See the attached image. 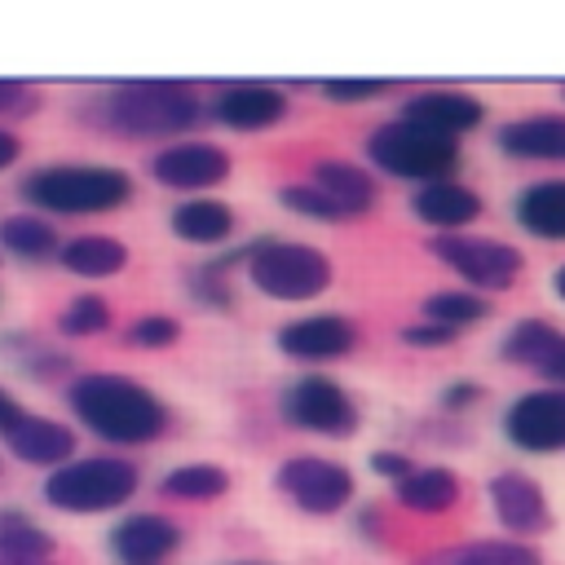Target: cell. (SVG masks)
I'll list each match as a JSON object with an SVG mask.
<instances>
[{
    "label": "cell",
    "mask_w": 565,
    "mask_h": 565,
    "mask_svg": "<svg viewBox=\"0 0 565 565\" xmlns=\"http://www.w3.org/2000/svg\"><path fill=\"white\" fill-rule=\"evenodd\" d=\"M393 499L406 508V512H419V516H441L459 503V477L450 468H415L411 477H402L393 486Z\"/></svg>",
    "instance_id": "obj_24"
},
{
    "label": "cell",
    "mask_w": 565,
    "mask_h": 565,
    "mask_svg": "<svg viewBox=\"0 0 565 565\" xmlns=\"http://www.w3.org/2000/svg\"><path fill=\"white\" fill-rule=\"evenodd\" d=\"M561 97H565V84H561Z\"/></svg>",
    "instance_id": "obj_46"
},
{
    "label": "cell",
    "mask_w": 565,
    "mask_h": 565,
    "mask_svg": "<svg viewBox=\"0 0 565 565\" xmlns=\"http://www.w3.org/2000/svg\"><path fill=\"white\" fill-rule=\"evenodd\" d=\"M22 199L53 216H97L132 199V177L110 163H44L22 177Z\"/></svg>",
    "instance_id": "obj_2"
},
{
    "label": "cell",
    "mask_w": 565,
    "mask_h": 565,
    "mask_svg": "<svg viewBox=\"0 0 565 565\" xmlns=\"http://www.w3.org/2000/svg\"><path fill=\"white\" fill-rule=\"evenodd\" d=\"M552 287H556V296H561V300H565V265H561V269H556V278H552Z\"/></svg>",
    "instance_id": "obj_43"
},
{
    "label": "cell",
    "mask_w": 565,
    "mask_h": 565,
    "mask_svg": "<svg viewBox=\"0 0 565 565\" xmlns=\"http://www.w3.org/2000/svg\"><path fill=\"white\" fill-rule=\"evenodd\" d=\"M353 344H358V327L340 313H309L278 327V353L291 362H335L353 353Z\"/></svg>",
    "instance_id": "obj_13"
},
{
    "label": "cell",
    "mask_w": 565,
    "mask_h": 565,
    "mask_svg": "<svg viewBox=\"0 0 565 565\" xmlns=\"http://www.w3.org/2000/svg\"><path fill=\"white\" fill-rule=\"evenodd\" d=\"M234 565H260V561H234Z\"/></svg>",
    "instance_id": "obj_45"
},
{
    "label": "cell",
    "mask_w": 565,
    "mask_h": 565,
    "mask_svg": "<svg viewBox=\"0 0 565 565\" xmlns=\"http://www.w3.org/2000/svg\"><path fill=\"white\" fill-rule=\"evenodd\" d=\"M481 318H490V300L477 296V291H433L424 300V322H437V327H450V331H463Z\"/></svg>",
    "instance_id": "obj_30"
},
{
    "label": "cell",
    "mask_w": 565,
    "mask_h": 565,
    "mask_svg": "<svg viewBox=\"0 0 565 565\" xmlns=\"http://www.w3.org/2000/svg\"><path fill=\"white\" fill-rule=\"evenodd\" d=\"M437 402H441V411H468V406L481 402V384H472V380H455V384H446V388L437 393Z\"/></svg>",
    "instance_id": "obj_39"
},
{
    "label": "cell",
    "mask_w": 565,
    "mask_h": 565,
    "mask_svg": "<svg viewBox=\"0 0 565 565\" xmlns=\"http://www.w3.org/2000/svg\"><path fill=\"white\" fill-rule=\"evenodd\" d=\"M455 335H459V331L437 327V322H411V327H402V340L415 344V349H441V344H450Z\"/></svg>",
    "instance_id": "obj_37"
},
{
    "label": "cell",
    "mask_w": 565,
    "mask_h": 565,
    "mask_svg": "<svg viewBox=\"0 0 565 565\" xmlns=\"http://www.w3.org/2000/svg\"><path fill=\"white\" fill-rule=\"evenodd\" d=\"M0 565H57L53 556H44V561H0Z\"/></svg>",
    "instance_id": "obj_44"
},
{
    "label": "cell",
    "mask_w": 565,
    "mask_h": 565,
    "mask_svg": "<svg viewBox=\"0 0 565 565\" xmlns=\"http://www.w3.org/2000/svg\"><path fill=\"white\" fill-rule=\"evenodd\" d=\"M18 411H22V406L13 402V393H4V388H0V433H4V424H9Z\"/></svg>",
    "instance_id": "obj_42"
},
{
    "label": "cell",
    "mask_w": 565,
    "mask_h": 565,
    "mask_svg": "<svg viewBox=\"0 0 565 565\" xmlns=\"http://www.w3.org/2000/svg\"><path fill=\"white\" fill-rule=\"evenodd\" d=\"M278 199H282V207H291L296 216H309V221H349L344 212H340V203L335 199H327L313 181H291V185H282L278 190Z\"/></svg>",
    "instance_id": "obj_32"
},
{
    "label": "cell",
    "mask_w": 565,
    "mask_h": 565,
    "mask_svg": "<svg viewBox=\"0 0 565 565\" xmlns=\"http://www.w3.org/2000/svg\"><path fill=\"white\" fill-rule=\"evenodd\" d=\"M150 177L168 190L199 194V190H212L230 177V154L212 141H177L150 159Z\"/></svg>",
    "instance_id": "obj_11"
},
{
    "label": "cell",
    "mask_w": 565,
    "mask_h": 565,
    "mask_svg": "<svg viewBox=\"0 0 565 565\" xmlns=\"http://www.w3.org/2000/svg\"><path fill=\"white\" fill-rule=\"evenodd\" d=\"M66 402L75 419L110 446H150L168 428V406L132 375H115V371L75 375L66 384Z\"/></svg>",
    "instance_id": "obj_1"
},
{
    "label": "cell",
    "mask_w": 565,
    "mask_h": 565,
    "mask_svg": "<svg viewBox=\"0 0 565 565\" xmlns=\"http://www.w3.org/2000/svg\"><path fill=\"white\" fill-rule=\"evenodd\" d=\"M225 490H230V472L216 468V463H177L159 481V494L163 499H177V503H212Z\"/></svg>",
    "instance_id": "obj_27"
},
{
    "label": "cell",
    "mask_w": 565,
    "mask_h": 565,
    "mask_svg": "<svg viewBox=\"0 0 565 565\" xmlns=\"http://www.w3.org/2000/svg\"><path fill=\"white\" fill-rule=\"evenodd\" d=\"M212 119L234 132H260L287 119V93L278 84H230L212 102Z\"/></svg>",
    "instance_id": "obj_16"
},
{
    "label": "cell",
    "mask_w": 565,
    "mask_h": 565,
    "mask_svg": "<svg viewBox=\"0 0 565 565\" xmlns=\"http://www.w3.org/2000/svg\"><path fill=\"white\" fill-rule=\"evenodd\" d=\"M402 119L424 124V128H433L441 137H463L486 119V106L477 97H468V93H455V88H428V93L406 97Z\"/></svg>",
    "instance_id": "obj_17"
},
{
    "label": "cell",
    "mask_w": 565,
    "mask_h": 565,
    "mask_svg": "<svg viewBox=\"0 0 565 565\" xmlns=\"http://www.w3.org/2000/svg\"><path fill=\"white\" fill-rule=\"evenodd\" d=\"M512 216L525 234L547 238V243H565V181H534L516 194Z\"/></svg>",
    "instance_id": "obj_22"
},
{
    "label": "cell",
    "mask_w": 565,
    "mask_h": 565,
    "mask_svg": "<svg viewBox=\"0 0 565 565\" xmlns=\"http://www.w3.org/2000/svg\"><path fill=\"white\" fill-rule=\"evenodd\" d=\"M172 234L181 243H194V247H216L234 234V207L221 203V199H185L172 207L168 216Z\"/></svg>",
    "instance_id": "obj_23"
},
{
    "label": "cell",
    "mask_w": 565,
    "mask_h": 565,
    "mask_svg": "<svg viewBox=\"0 0 565 565\" xmlns=\"http://www.w3.org/2000/svg\"><path fill=\"white\" fill-rule=\"evenodd\" d=\"M424 565H543V556L516 539H477V543L446 547V552L428 556Z\"/></svg>",
    "instance_id": "obj_26"
},
{
    "label": "cell",
    "mask_w": 565,
    "mask_h": 565,
    "mask_svg": "<svg viewBox=\"0 0 565 565\" xmlns=\"http://www.w3.org/2000/svg\"><path fill=\"white\" fill-rule=\"evenodd\" d=\"M494 146L521 163H565V115H525L494 132Z\"/></svg>",
    "instance_id": "obj_18"
},
{
    "label": "cell",
    "mask_w": 565,
    "mask_h": 565,
    "mask_svg": "<svg viewBox=\"0 0 565 565\" xmlns=\"http://www.w3.org/2000/svg\"><path fill=\"white\" fill-rule=\"evenodd\" d=\"M388 93V79H327L322 84V97L327 102H344V106H353V102H375V97H384Z\"/></svg>",
    "instance_id": "obj_35"
},
{
    "label": "cell",
    "mask_w": 565,
    "mask_h": 565,
    "mask_svg": "<svg viewBox=\"0 0 565 565\" xmlns=\"http://www.w3.org/2000/svg\"><path fill=\"white\" fill-rule=\"evenodd\" d=\"M199 115L203 106L181 79H128L115 84L97 106V119L124 137H177L194 128Z\"/></svg>",
    "instance_id": "obj_3"
},
{
    "label": "cell",
    "mask_w": 565,
    "mask_h": 565,
    "mask_svg": "<svg viewBox=\"0 0 565 565\" xmlns=\"http://www.w3.org/2000/svg\"><path fill=\"white\" fill-rule=\"evenodd\" d=\"M358 530H366V539H380V530H384V516L371 508V512H362V516H358Z\"/></svg>",
    "instance_id": "obj_41"
},
{
    "label": "cell",
    "mask_w": 565,
    "mask_h": 565,
    "mask_svg": "<svg viewBox=\"0 0 565 565\" xmlns=\"http://www.w3.org/2000/svg\"><path fill=\"white\" fill-rule=\"evenodd\" d=\"M556 340H561V331H556L552 322H543V318H525V322H516V327L499 340V353H503V362H516V366L539 371Z\"/></svg>",
    "instance_id": "obj_28"
},
{
    "label": "cell",
    "mask_w": 565,
    "mask_h": 565,
    "mask_svg": "<svg viewBox=\"0 0 565 565\" xmlns=\"http://www.w3.org/2000/svg\"><path fill=\"white\" fill-rule=\"evenodd\" d=\"M18 154H22V141H18L13 132H4V128H0V172H4V168H13V163H18Z\"/></svg>",
    "instance_id": "obj_40"
},
{
    "label": "cell",
    "mask_w": 565,
    "mask_h": 565,
    "mask_svg": "<svg viewBox=\"0 0 565 565\" xmlns=\"http://www.w3.org/2000/svg\"><path fill=\"white\" fill-rule=\"evenodd\" d=\"M366 159L397 181L428 185V181H450V172L459 163V141L441 137L424 124H411V119H388V124L371 128Z\"/></svg>",
    "instance_id": "obj_5"
},
{
    "label": "cell",
    "mask_w": 565,
    "mask_h": 565,
    "mask_svg": "<svg viewBox=\"0 0 565 565\" xmlns=\"http://www.w3.org/2000/svg\"><path fill=\"white\" fill-rule=\"evenodd\" d=\"M53 556V534L22 512H0V561H44Z\"/></svg>",
    "instance_id": "obj_29"
},
{
    "label": "cell",
    "mask_w": 565,
    "mask_h": 565,
    "mask_svg": "<svg viewBox=\"0 0 565 565\" xmlns=\"http://www.w3.org/2000/svg\"><path fill=\"white\" fill-rule=\"evenodd\" d=\"M428 252H433L446 269H455L468 287H477V296H481V291H503V287H512V282L521 278V269H525V256H521L512 243H503V238H481V234H433Z\"/></svg>",
    "instance_id": "obj_7"
},
{
    "label": "cell",
    "mask_w": 565,
    "mask_h": 565,
    "mask_svg": "<svg viewBox=\"0 0 565 565\" xmlns=\"http://www.w3.org/2000/svg\"><path fill=\"white\" fill-rule=\"evenodd\" d=\"M181 547V525L159 512H132L110 530V556L119 565H163Z\"/></svg>",
    "instance_id": "obj_15"
},
{
    "label": "cell",
    "mask_w": 565,
    "mask_h": 565,
    "mask_svg": "<svg viewBox=\"0 0 565 565\" xmlns=\"http://www.w3.org/2000/svg\"><path fill=\"white\" fill-rule=\"evenodd\" d=\"M181 335V322L172 313H141L137 322H128V344L137 349H168L177 344Z\"/></svg>",
    "instance_id": "obj_33"
},
{
    "label": "cell",
    "mask_w": 565,
    "mask_h": 565,
    "mask_svg": "<svg viewBox=\"0 0 565 565\" xmlns=\"http://www.w3.org/2000/svg\"><path fill=\"white\" fill-rule=\"evenodd\" d=\"M274 486L287 494L291 508H300L309 516H335L340 508H349V499L358 490L353 472L335 459H322V455H291L278 468Z\"/></svg>",
    "instance_id": "obj_9"
},
{
    "label": "cell",
    "mask_w": 565,
    "mask_h": 565,
    "mask_svg": "<svg viewBox=\"0 0 565 565\" xmlns=\"http://www.w3.org/2000/svg\"><path fill=\"white\" fill-rule=\"evenodd\" d=\"M309 181H313L327 199H335V203H340V212H344L349 221H353V216H362V212H371V207H375V199H380V190H375L371 172H366V168H358V163H349V159H322V163H313Z\"/></svg>",
    "instance_id": "obj_20"
},
{
    "label": "cell",
    "mask_w": 565,
    "mask_h": 565,
    "mask_svg": "<svg viewBox=\"0 0 565 565\" xmlns=\"http://www.w3.org/2000/svg\"><path fill=\"white\" fill-rule=\"evenodd\" d=\"M110 327V305L97 296V291H84L75 296L62 313H57V331L71 335V340H84V335H102Z\"/></svg>",
    "instance_id": "obj_31"
},
{
    "label": "cell",
    "mask_w": 565,
    "mask_h": 565,
    "mask_svg": "<svg viewBox=\"0 0 565 565\" xmlns=\"http://www.w3.org/2000/svg\"><path fill=\"white\" fill-rule=\"evenodd\" d=\"M247 278L260 296L282 300V305H300V300H318L331 287V260L309 247V243H291V238H260L247 247Z\"/></svg>",
    "instance_id": "obj_6"
},
{
    "label": "cell",
    "mask_w": 565,
    "mask_h": 565,
    "mask_svg": "<svg viewBox=\"0 0 565 565\" xmlns=\"http://www.w3.org/2000/svg\"><path fill=\"white\" fill-rule=\"evenodd\" d=\"M371 472H375V477H388V481L397 486L402 477L415 472V459L402 455V450H375V455H371Z\"/></svg>",
    "instance_id": "obj_38"
},
{
    "label": "cell",
    "mask_w": 565,
    "mask_h": 565,
    "mask_svg": "<svg viewBox=\"0 0 565 565\" xmlns=\"http://www.w3.org/2000/svg\"><path fill=\"white\" fill-rule=\"evenodd\" d=\"M0 247H4L9 256L26 260V265H40V260H57L62 238H57V230H53L44 216L18 212V216H4V221H0Z\"/></svg>",
    "instance_id": "obj_25"
},
{
    "label": "cell",
    "mask_w": 565,
    "mask_h": 565,
    "mask_svg": "<svg viewBox=\"0 0 565 565\" xmlns=\"http://www.w3.org/2000/svg\"><path fill=\"white\" fill-rule=\"evenodd\" d=\"M40 93L22 79H0V115H35Z\"/></svg>",
    "instance_id": "obj_36"
},
{
    "label": "cell",
    "mask_w": 565,
    "mask_h": 565,
    "mask_svg": "<svg viewBox=\"0 0 565 565\" xmlns=\"http://www.w3.org/2000/svg\"><path fill=\"white\" fill-rule=\"evenodd\" d=\"M481 207H486L481 194L468 190L463 181H428L411 199V212L424 225H433L437 234H463V225H472L481 216Z\"/></svg>",
    "instance_id": "obj_19"
},
{
    "label": "cell",
    "mask_w": 565,
    "mask_h": 565,
    "mask_svg": "<svg viewBox=\"0 0 565 565\" xmlns=\"http://www.w3.org/2000/svg\"><path fill=\"white\" fill-rule=\"evenodd\" d=\"M185 282H190V296H194L199 305H207V309H230V305H234V291H230V282H225V269H216L212 260L199 265Z\"/></svg>",
    "instance_id": "obj_34"
},
{
    "label": "cell",
    "mask_w": 565,
    "mask_h": 565,
    "mask_svg": "<svg viewBox=\"0 0 565 565\" xmlns=\"http://www.w3.org/2000/svg\"><path fill=\"white\" fill-rule=\"evenodd\" d=\"M503 437L530 455L565 450V388H539L503 411Z\"/></svg>",
    "instance_id": "obj_10"
},
{
    "label": "cell",
    "mask_w": 565,
    "mask_h": 565,
    "mask_svg": "<svg viewBox=\"0 0 565 565\" xmlns=\"http://www.w3.org/2000/svg\"><path fill=\"white\" fill-rule=\"evenodd\" d=\"M278 415L287 428H300V433H318V437H353L358 433V406L353 397L327 380V375H300L282 388L278 397Z\"/></svg>",
    "instance_id": "obj_8"
},
{
    "label": "cell",
    "mask_w": 565,
    "mask_h": 565,
    "mask_svg": "<svg viewBox=\"0 0 565 565\" xmlns=\"http://www.w3.org/2000/svg\"><path fill=\"white\" fill-rule=\"evenodd\" d=\"M141 468L124 455H88V459H66L44 477V503L71 516H97L115 512L124 499L137 494Z\"/></svg>",
    "instance_id": "obj_4"
},
{
    "label": "cell",
    "mask_w": 565,
    "mask_h": 565,
    "mask_svg": "<svg viewBox=\"0 0 565 565\" xmlns=\"http://www.w3.org/2000/svg\"><path fill=\"white\" fill-rule=\"evenodd\" d=\"M128 243L110 234H75L57 247V265L75 278H115L119 269H128Z\"/></svg>",
    "instance_id": "obj_21"
},
{
    "label": "cell",
    "mask_w": 565,
    "mask_h": 565,
    "mask_svg": "<svg viewBox=\"0 0 565 565\" xmlns=\"http://www.w3.org/2000/svg\"><path fill=\"white\" fill-rule=\"evenodd\" d=\"M490 508H494L499 525H503L516 543H525V539H534V534H543V530L552 525V508H547L543 486H539L534 477L516 472V468L490 477Z\"/></svg>",
    "instance_id": "obj_12"
},
{
    "label": "cell",
    "mask_w": 565,
    "mask_h": 565,
    "mask_svg": "<svg viewBox=\"0 0 565 565\" xmlns=\"http://www.w3.org/2000/svg\"><path fill=\"white\" fill-rule=\"evenodd\" d=\"M0 437H4L9 455H18L31 468H49V472L75 455V428H66L49 415H31V411H18Z\"/></svg>",
    "instance_id": "obj_14"
}]
</instances>
